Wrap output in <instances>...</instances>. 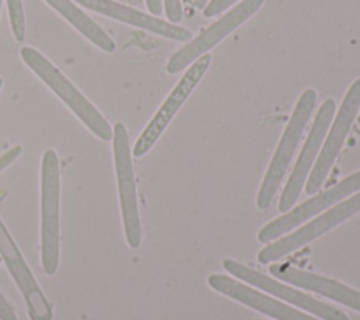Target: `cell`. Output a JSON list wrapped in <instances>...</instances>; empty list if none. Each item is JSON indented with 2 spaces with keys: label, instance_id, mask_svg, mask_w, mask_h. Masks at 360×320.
I'll list each match as a JSON object with an SVG mask.
<instances>
[{
  "label": "cell",
  "instance_id": "6da1fadb",
  "mask_svg": "<svg viewBox=\"0 0 360 320\" xmlns=\"http://www.w3.org/2000/svg\"><path fill=\"white\" fill-rule=\"evenodd\" d=\"M24 63L72 109V112L90 129L98 139L111 140L112 128L97 108L76 88L60 70L53 66L41 52L31 46L20 51Z\"/></svg>",
  "mask_w": 360,
  "mask_h": 320
},
{
  "label": "cell",
  "instance_id": "7a4b0ae2",
  "mask_svg": "<svg viewBox=\"0 0 360 320\" xmlns=\"http://www.w3.org/2000/svg\"><path fill=\"white\" fill-rule=\"evenodd\" d=\"M315 104H316V91L314 88H307L301 94V97L298 98L294 107L292 115L283 132V136L278 142V146L273 154V159L269 164V168L259 188L257 198H256V205L259 209L264 211L271 205L276 196V192L285 177L287 168L301 140L304 129L311 118Z\"/></svg>",
  "mask_w": 360,
  "mask_h": 320
},
{
  "label": "cell",
  "instance_id": "3957f363",
  "mask_svg": "<svg viewBox=\"0 0 360 320\" xmlns=\"http://www.w3.org/2000/svg\"><path fill=\"white\" fill-rule=\"evenodd\" d=\"M59 159L48 149L41 161V264L48 275L59 267Z\"/></svg>",
  "mask_w": 360,
  "mask_h": 320
},
{
  "label": "cell",
  "instance_id": "277c9868",
  "mask_svg": "<svg viewBox=\"0 0 360 320\" xmlns=\"http://www.w3.org/2000/svg\"><path fill=\"white\" fill-rule=\"evenodd\" d=\"M112 152L125 239L131 248H138L142 240V226L138 208L129 138L122 122H117L112 128Z\"/></svg>",
  "mask_w": 360,
  "mask_h": 320
},
{
  "label": "cell",
  "instance_id": "5b68a950",
  "mask_svg": "<svg viewBox=\"0 0 360 320\" xmlns=\"http://www.w3.org/2000/svg\"><path fill=\"white\" fill-rule=\"evenodd\" d=\"M360 111V77L356 79L343 101L342 105L335 116V121L332 124V128L323 142V146L321 149V154L318 156L316 163L314 164L307 182H305V192L308 195H314L321 191V187L328 178V174L340 153L343 143L349 135V131Z\"/></svg>",
  "mask_w": 360,
  "mask_h": 320
},
{
  "label": "cell",
  "instance_id": "8992f818",
  "mask_svg": "<svg viewBox=\"0 0 360 320\" xmlns=\"http://www.w3.org/2000/svg\"><path fill=\"white\" fill-rule=\"evenodd\" d=\"M360 212V192L347 198L346 201L339 202L333 208L328 209L325 213L311 220L298 230L287 234L276 240L274 243H269L264 248H262L257 254V260L262 264L274 262L287 254L294 253L295 250L309 244L315 239L328 233L333 227L339 226L353 215Z\"/></svg>",
  "mask_w": 360,
  "mask_h": 320
},
{
  "label": "cell",
  "instance_id": "52a82bcc",
  "mask_svg": "<svg viewBox=\"0 0 360 320\" xmlns=\"http://www.w3.org/2000/svg\"><path fill=\"white\" fill-rule=\"evenodd\" d=\"M211 59V55L207 52L188 66L183 77L170 91L167 98L163 101L158 112L153 115L150 122L146 125V128L135 142L132 149V154L135 157H142L156 143V140L160 138L163 131L167 128L170 121L174 118L177 111L181 108V105L186 102V100L190 97L193 90L197 87V84L208 70Z\"/></svg>",
  "mask_w": 360,
  "mask_h": 320
},
{
  "label": "cell",
  "instance_id": "ba28073f",
  "mask_svg": "<svg viewBox=\"0 0 360 320\" xmlns=\"http://www.w3.org/2000/svg\"><path fill=\"white\" fill-rule=\"evenodd\" d=\"M264 0H242L233 8H231L224 17L211 24L198 36L191 39L186 46L176 51L167 60L166 72L176 74L190 66L201 55L207 53L219 41L228 36L248 18H250L263 6Z\"/></svg>",
  "mask_w": 360,
  "mask_h": 320
},
{
  "label": "cell",
  "instance_id": "9c48e42d",
  "mask_svg": "<svg viewBox=\"0 0 360 320\" xmlns=\"http://www.w3.org/2000/svg\"><path fill=\"white\" fill-rule=\"evenodd\" d=\"M359 189H360V171H356L347 175L346 178H343L340 182H338L332 188L312 196L311 199L302 202L301 205L287 211L283 216L276 218L274 220L264 225L257 233V240L260 243L269 244L273 240H277L278 237L291 232L301 223L307 222L312 216L330 208L339 201H343L346 196L354 194Z\"/></svg>",
  "mask_w": 360,
  "mask_h": 320
},
{
  "label": "cell",
  "instance_id": "30bf717a",
  "mask_svg": "<svg viewBox=\"0 0 360 320\" xmlns=\"http://www.w3.org/2000/svg\"><path fill=\"white\" fill-rule=\"evenodd\" d=\"M336 111V102L333 98H326L322 105L319 107L315 121L312 124V128L309 131V135L302 146V150L298 156V160L292 168V173L290 174V178L281 192L280 202H278V211L285 213L290 211L294 204L297 202L307 178L314 167V161L318 156V152L323 143L325 135L332 124L333 115Z\"/></svg>",
  "mask_w": 360,
  "mask_h": 320
},
{
  "label": "cell",
  "instance_id": "8fae6325",
  "mask_svg": "<svg viewBox=\"0 0 360 320\" xmlns=\"http://www.w3.org/2000/svg\"><path fill=\"white\" fill-rule=\"evenodd\" d=\"M222 267L228 274L236 276L238 279H240L252 286H256L264 292H269V293L283 299L284 302L294 305L295 307L309 312L322 320H349L347 314L343 313L342 310H339L330 305H326V303H323L298 289L287 286L283 282L276 281L274 278L266 276L262 272H259L242 262L226 258V260H224Z\"/></svg>",
  "mask_w": 360,
  "mask_h": 320
},
{
  "label": "cell",
  "instance_id": "7c38bea8",
  "mask_svg": "<svg viewBox=\"0 0 360 320\" xmlns=\"http://www.w3.org/2000/svg\"><path fill=\"white\" fill-rule=\"evenodd\" d=\"M0 255L11 274L14 282L17 284L25 305L28 307L30 317L32 320H51L52 309L46 300L44 292L38 286L31 269L28 268L22 254L20 253L17 244L6 229L0 219Z\"/></svg>",
  "mask_w": 360,
  "mask_h": 320
},
{
  "label": "cell",
  "instance_id": "4fadbf2b",
  "mask_svg": "<svg viewBox=\"0 0 360 320\" xmlns=\"http://www.w3.org/2000/svg\"><path fill=\"white\" fill-rule=\"evenodd\" d=\"M208 285L250 309H255L266 316H270L276 320H318L308 313H304L298 309H294L283 302H278L255 288H250L233 278L222 274H212L208 276Z\"/></svg>",
  "mask_w": 360,
  "mask_h": 320
},
{
  "label": "cell",
  "instance_id": "5bb4252c",
  "mask_svg": "<svg viewBox=\"0 0 360 320\" xmlns=\"http://www.w3.org/2000/svg\"><path fill=\"white\" fill-rule=\"evenodd\" d=\"M75 1L91 11H96L105 17L129 24L132 27L146 29L149 32H153L156 35H160L173 41L187 42V41H191L193 38V34L184 27H179L176 24L163 21L160 18L145 14L139 10H135L129 6L121 4L114 0H75Z\"/></svg>",
  "mask_w": 360,
  "mask_h": 320
},
{
  "label": "cell",
  "instance_id": "9a60e30c",
  "mask_svg": "<svg viewBox=\"0 0 360 320\" xmlns=\"http://www.w3.org/2000/svg\"><path fill=\"white\" fill-rule=\"evenodd\" d=\"M269 272L274 275L276 279L295 285L305 291L315 292L360 313V292L345 284L294 268L288 264H273L269 267Z\"/></svg>",
  "mask_w": 360,
  "mask_h": 320
},
{
  "label": "cell",
  "instance_id": "2e32d148",
  "mask_svg": "<svg viewBox=\"0 0 360 320\" xmlns=\"http://www.w3.org/2000/svg\"><path fill=\"white\" fill-rule=\"evenodd\" d=\"M45 1L98 49L108 53L115 51V42L112 41V38L98 24H96L84 11H82L73 1L70 0H45Z\"/></svg>",
  "mask_w": 360,
  "mask_h": 320
},
{
  "label": "cell",
  "instance_id": "e0dca14e",
  "mask_svg": "<svg viewBox=\"0 0 360 320\" xmlns=\"http://www.w3.org/2000/svg\"><path fill=\"white\" fill-rule=\"evenodd\" d=\"M6 1H7L8 18H10V25H11L14 38L18 42H22L25 38V15L22 10V1L21 0H6Z\"/></svg>",
  "mask_w": 360,
  "mask_h": 320
},
{
  "label": "cell",
  "instance_id": "ac0fdd59",
  "mask_svg": "<svg viewBox=\"0 0 360 320\" xmlns=\"http://www.w3.org/2000/svg\"><path fill=\"white\" fill-rule=\"evenodd\" d=\"M239 0H211L202 10L205 17H214L218 15L219 13L225 11L226 8H229L232 4H235Z\"/></svg>",
  "mask_w": 360,
  "mask_h": 320
},
{
  "label": "cell",
  "instance_id": "d6986e66",
  "mask_svg": "<svg viewBox=\"0 0 360 320\" xmlns=\"http://www.w3.org/2000/svg\"><path fill=\"white\" fill-rule=\"evenodd\" d=\"M163 4H165V13H166L167 20L172 24L179 22L183 17L180 0H163Z\"/></svg>",
  "mask_w": 360,
  "mask_h": 320
},
{
  "label": "cell",
  "instance_id": "ffe728a7",
  "mask_svg": "<svg viewBox=\"0 0 360 320\" xmlns=\"http://www.w3.org/2000/svg\"><path fill=\"white\" fill-rule=\"evenodd\" d=\"M21 152H22V147H21L20 145H17V146L8 149L7 152H4V153L0 156V173H1L4 168H7V167L21 154Z\"/></svg>",
  "mask_w": 360,
  "mask_h": 320
},
{
  "label": "cell",
  "instance_id": "44dd1931",
  "mask_svg": "<svg viewBox=\"0 0 360 320\" xmlns=\"http://www.w3.org/2000/svg\"><path fill=\"white\" fill-rule=\"evenodd\" d=\"M0 320H17L13 306L6 300L0 292Z\"/></svg>",
  "mask_w": 360,
  "mask_h": 320
},
{
  "label": "cell",
  "instance_id": "7402d4cb",
  "mask_svg": "<svg viewBox=\"0 0 360 320\" xmlns=\"http://www.w3.org/2000/svg\"><path fill=\"white\" fill-rule=\"evenodd\" d=\"M148 10L153 14V15H159L162 14L163 6H162V0H145Z\"/></svg>",
  "mask_w": 360,
  "mask_h": 320
},
{
  "label": "cell",
  "instance_id": "603a6c76",
  "mask_svg": "<svg viewBox=\"0 0 360 320\" xmlns=\"http://www.w3.org/2000/svg\"><path fill=\"white\" fill-rule=\"evenodd\" d=\"M193 3H194V6H195L197 8L204 10V7L208 4V0H193Z\"/></svg>",
  "mask_w": 360,
  "mask_h": 320
},
{
  "label": "cell",
  "instance_id": "cb8c5ba5",
  "mask_svg": "<svg viewBox=\"0 0 360 320\" xmlns=\"http://www.w3.org/2000/svg\"><path fill=\"white\" fill-rule=\"evenodd\" d=\"M6 195H7V189L6 188H0V202L6 198Z\"/></svg>",
  "mask_w": 360,
  "mask_h": 320
},
{
  "label": "cell",
  "instance_id": "d4e9b609",
  "mask_svg": "<svg viewBox=\"0 0 360 320\" xmlns=\"http://www.w3.org/2000/svg\"><path fill=\"white\" fill-rule=\"evenodd\" d=\"M1 87H3V79L0 77V90H1Z\"/></svg>",
  "mask_w": 360,
  "mask_h": 320
},
{
  "label": "cell",
  "instance_id": "484cf974",
  "mask_svg": "<svg viewBox=\"0 0 360 320\" xmlns=\"http://www.w3.org/2000/svg\"><path fill=\"white\" fill-rule=\"evenodd\" d=\"M1 3H3V0H0V11H1Z\"/></svg>",
  "mask_w": 360,
  "mask_h": 320
},
{
  "label": "cell",
  "instance_id": "4316f807",
  "mask_svg": "<svg viewBox=\"0 0 360 320\" xmlns=\"http://www.w3.org/2000/svg\"><path fill=\"white\" fill-rule=\"evenodd\" d=\"M257 320H260V319H257Z\"/></svg>",
  "mask_w": 360,
  "mask_h": 320
}]
</instances>
